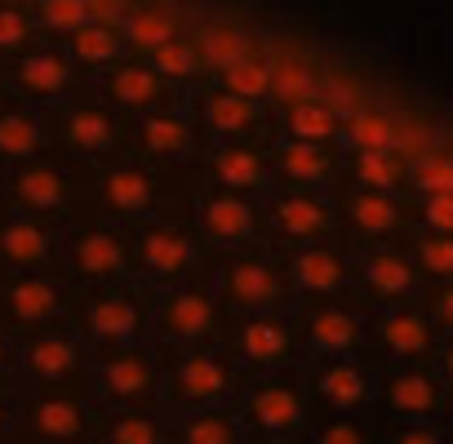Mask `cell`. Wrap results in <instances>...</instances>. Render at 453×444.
<instances>
[{"label": "cell", "instance_id": "cell-36", "mask_svg": "<svg viewBox=\"0 0 453 444\" xmlns=\"http://www.w3.org/2000/svg\"><path fill=\"white\" fill-rule=\"evenodd\" d=\"M200 50H204V58H209V63H218V67H232V63L245 54V45H241V36H236V32H204Z\"/></svg>", "mask_w": 453, "mask_h": 444}, {"label": "cell", "instance_id": "cell-39", "mask_svg": "<svg viewBox=\"0 0 453 444\" xmlns=\"http://www.w3.org/2000/svg\"><path fill=\"white\" fill-rule=\"evenodd\" d=\"M320 98L334 107V111H342V116H351L356 107H360V98H356V89L342 80V76H325V85H320Z\"/></svg>", "mask_w": 453, "mask_h": 444}, {"label": "cell", "instance_id": "cell-22", "mask_svg": "<svg viewBox=\"0 0 453 444\" xmlns=\"http://www.w3.org/2000/svg\"><path fill=\"white\" fill-rule=\"evenodd\" d=\"M289 125H294V134H298V138L320 142V138H329V134H334V107H329V103H307V98H303V103L294 107Z\"/></svg>", "mask_w": 453, "mask_h": 444}, {"label": "cell", "instance_id": "cell-44", "mask_svg": "<svg viewBox=\"0 0 453 444\" xmlns=\"http://www.w3.org/2000/svg\"><path fill=\"white\" fill-rule=\"evenodd\" d=\"M85 10H89L94 19H111V14L120 10V0H85Z\"/></svg>", "mask_w": 453, "mask_h": 444}, {"label": "cell", "instance_id": "cell-18", "mask_svg": "<svg viewBox=\"0 0 453 444\" xmlns=\"http://www.w3.org/2000/svg\"><path fill=\"white\" fill-rule=\"evenodd\" d=\"M311 342H316L320 351H347V347L356 342L351 316H342V311H320V316L311 320Z\"/></svg>", "mask_w": 453, "mask_h": 444}, {"label": "cell", "instance_id": "cell-38", "mask_svg": "<svg viewBox=\"0 0 453 444\" xmlns=\"http://www.w3.org/2000/svg\"><path fill=\"white\" fill-rule=\"evenodd\" d=\"M156 67L160 72H169V76H191V67H196V58H191V50L187 45H156Z\"/></svg>", "mask_w": 453, "mask_h": 444}, {"label": "cell", "instance_id": "cell-12", "mask_svg": "<svg viewBox=\"0 0 453 444\" xmlns=\"http://www.w3.org/2000/svg\"><path fill=\"white\" fill-rule=\"evenodd\" d=\"M294 276H298V285L303 289H320V294H329V289H338L342 285V263L334 258V254H320V249H311V254H303L298 263H294Z\"/></svg>", "mask_w": 453, "mask_h": 444}, {"label": "cell", "instance_id": "cell-15", "mask_svg": "<svg viewBox=\"0 0 453 444\" xmlns=\"http://www.w3.org/2000/svg\"><path fill=\"white\" fill-rule=\"evenodd\" d=\"M19 200L32 209H58L63 204V178L54 169H27L19 178Z\"/></svg>", "mask_w": 453, "mask_h": 444}, {"label": "cell", "instance_id": "cell-5", "mask_svg": "<svg viewBox=\"0 0 453 444\" xmlns=\"http://www.w3.org/2000/svg\"><path fill=\"white\" fill-rule=\"evenodd\" d=\"M382 191H391V187H369L365 195L351 200V222H356L365 236H382V232L395 227V204Z\"/></svg>", "mask_w": 453, "mask_h": 444}, {"label": "cell", "instance_id": "cell-23", "mask_svg": "<svg viewBox=\"0 0 453 444\" xmlns=\"http://www.w3.org/2000/svg\"><path fill=\"white\" fill-rule=\"evenodd\" d=\"M103 378H107V391L111 395H125V400L129 395H142L151 387V369L142 360H111Z\"/></svg>", "mask_w": 453, "mask_h": 444}, {"label": "cell", "instance_id": "cell-4", "mask_svg": "<svg viewBox=\"0 0 453 444\" xmlns=\"http://www.w3.org/2000/svg\"><path fill=\"white\" fill-rule=\"evenodd\" d=\"M365 280H369V289L382 294V298H404V294L413 289L418 272H413L404 258H395V254H378V258L365 267Z\"/></svg>", "mask_w": 453, "mask_h": 444}, {"label": "cell", "instance_id": "cell-7", "mask_svg": "<svg viewBox=\"0 0 453 444\" xmlns=\"http://www.w3.org/2000/svg\"><path fill=\"white\" fill-rule=\"evenodd\" d=\"M76 263H81L85 276H116L125 267V254H120V241H111L107 232H94V236L81 241Z\"/></svg>", "mask_w": 453, "mask_h": 444}, {"label": "cell", "instance_id": "cell-24", "mask_svg": "<svg viewBox=\"0 0 453 444\" xmlns=\"http://www.w3.org/2000/svg\"><path fill=\"white\" fill-rule=\"evenodd\" d=\"M254 120V107H250V98L245 94H226V98H213L209 103V125L213 129H222V134H236V129H245Z\"/></svg>", "mask_w": 453, "mask_h": 444}, {"label": "cell", "instance_id": "cell-31", "mask_svg": "<svg viewBox=\"0 0 453 444\" xmlns=\"http://www.w3.org/2000/svg\"><path fill=\"white\" fill-rule=\"evenodd\" d=\"M226 85H232L236 94H245V98H263V94L272 89V72H267L263 63H245V58H236L232 67H226Z\"/></svg>", "mask_w": 453, "mask_h": 444}, {"label": "cell", "instance_id": "cell-47", "mask_svg": "<svg viewBox=\"0 0 453 444\" xmlns=\"http://www.w3.org/2000/svg\"><path fill=\"white\" fill-rule=\"evenodd\" d=\"M0 360H5V342H0Z\"/></svg>", "mask_w": 453, "mask_h": 444}, {"label": "cell", "instance_id": "cell-28", "mask_svg": "<svg viewBox=\"0 0 453 444\" xmlns=\"http://www.w3.org/2000/svg\"><path fill=\"white\" fill-rule=\"evenodd\" d=\"M111 94H116L125 107H142V103L156 98V80H151L142 67H125V72L111 76Z\"/></svg>", "mask_w": 453, "mask_h": 444}, {"label": "cell", "instance_id": "cell-37", "mask_svg": "<svg viewBox=\"0 0 453 444\" xmlns=\"http://www.w3.org/2000/svg\"><path fill=\"white\" fill-rule=\"evenodd\" d=\"M85 19H89L85 0H45V23L58 27V32H72V27H81Z\"/></svg>", "mask_w": 453, "mask_h": 444}, {"label": "cell", "instance_id": "cell-6", "mask_svg": "<svg viewBox=\"0 0 453 444\" xmlns=\"http://www.w3.org/2000/svg\"><path fill=\"white\" fill-rule=\"evenodd\" d=\"M103 195H107V204H111L116 213H138V209L151 204V187H147V178L134 173V169H116V173L103 182Z\"/></svg>", "mask_w": 453, "mask_h": 444}, {"label": "cell", "instance_id": "cell-33", "mask_svg": "<svg viewBox=\"0 0 453 444\" xmlns=\"http://www.w3.org/2000/svg\"><path fill=\"white\" fill-rule=\"evenodd\" d=\"M72 50H76L85 63H107V58L116 54V36H111L107 27H85V23H81V32L72 36Z\"/></svg>", "mask_w": 453, "mask_h": 444}, {"label": "cell", "instance_id": "cell-45", "mask_svg": "<svg viewBox=\"0 0 453 444\" xmlns=\"http://www.w3.org/2000/svg\"><path fill=\"white\" fill-rule=\"evenodd\" d=\"M325 440H347V444H351V440H360V431H356V426H329Z\"/></svg>", "mask_w": 453, "mask_h": 444}, {"label": "cell", "instance_id": "cell-41", "mask_svg": "<svg viewBox=\"0 0 453 444\" xmlns=\"http://www.w3.org/2000/svg\"><path fill=\"white\" fill-rule=\"evenodd\" d=\"M111 440H125V444H138V440H156V426L142 422V417H125L111 426Z\"/></svg>", "mask_w": 453, "mask_h": 444}, {"label": "cell", "instance_id": "cell-13", "mask_svg": "<svg viewBox=\"0 0 453 444\" xmlns=\"http://www.w3.org/2000/svg\"><path fill=\"white\" fill-rule=\"evenodd\" d=\"M54 307H58V294H54V285H45V280H23V285L10 289V311H14L19 320H45Z\"/></svg>", "mask_w": 453, "mask_h": 444}, {"label": "cell", "instance_id": "cell-11", "mask_svg": "<svg viewBox=\"0 0 453 444\" xmlns=\"http://www.w3.org/2000/svg\"><path fill=\"white\" fill-rule=\"evenodd\" d=\"M0 254L19 267H32V263L45 258V232L32 227V222H14V227L0 232Z\"/></svg>", "mask_w": 453, "mask_h": 444}, {"label": "cell", "instance_id": "cell-19", "mask_svg": "<svg viewBox=\"0 0 453 444\" xmlns=\"http://www.w3.org/2000/svg\"><path fill=\"white\" fill-rule=\"evenodd\" d=\"M19 76H23V89H32L36 98H41V94H58V89L67 85V67H63L58 58H50V54L27 58Z\"/></svg>", "mask_w": 453, "mask_h": 444}, {"label": "cell", "instance_id": "cell-34", "mask_svg": "<svg viewBox=\"0 0 453 444\" xmlns=\"http://www.w3.org/2000/svg\"><path fill=\"white\" fill-rule=\"evenodd\" d=\"M272 85H276L280 98H311V94H316V76H311L303 63H280V67L272 72Z\"/></svg>", "mask_w": 453, "mask_h": 444}, {"label": "cell", "instance_id": "cell-14", "mask_svg": "<svg viewBox=\"0 0 453 444\" xmlns=\"http://www.w3.org/2000/svg\"><path fill=\"white\" fill-rule=\"evenodd\" d=\"M89 325H94L98 338H129L134 325H138V311H134L125 298H103V302H94Z\"/></svg>", "mask_w": 453, "mask_h": 444}, {"label": "cell", "instance_id": "cell-32", "mask_svg": "<svg viewBox=\"0 0 453 444\" xmlns=\"http://www.w3.org/2000/svg\"><path fill=\"white\" fill-rule=\"evenodd\" d=\"M258 156H250V151H222L218 156V178L226 182V187H254L258 182Z\"/></svg>", "mask_w": 453, "mask_h": 444}, {"label": "cell", "instance_id": "cell-10", "mask_svg": "<svg viewBox=\"0 0 453 444\" xmlns=\"http://www.w3.org/2000/svg\"><path fill=\"white\" fill-rule=\"evenodd\" d=\"M320 395L334 409H356L365 400V373L351 369V364H334V369L320 373Z\"/></svg>", "mask_w": 453, "mask_h": 444}, {"label": "cell", "instance_id": "cell-8", "mask_svg": "<svg viewBox=\"0 0 453 444\" xmlns=\"http://www.w3.org/2000/svg\"><path fill=\"white\" fill-rule=\"evenodd\" d=\"M187 241L173 236V232H151L147 245H142V263L156 272V276H178L187 267Z\"/></svg>", "mask_w": 453, "mask_h": 444}, {"label": "cell", "instance_id": "cell-46", "mask_svg": "<svg viewBox=\"0 0 453 444\" xmlns=\"http://www.w3.org/2000/svg\"><path fill=\"white\" fill-rule=\"evenodd\" d=\"M0 426H5V409H0Z\"/></svg>", "mask_w": 453, "mask_h": 444}, {"label": "cell", "instance_id": "cell-2", "mask_svg": "<svg viewBox=\"0 0 453 444\" xmlns=\"http://www.w3.org/2000/svg\"><path fill=\"white\" fill-rule=\"evenodd\" d=\"M213 320V307L200 298V294H178L165 302V329L173 338H200Z\"/></svg>", "mask_w": 453, "mask_h": 444}, {"label": "cell", "instance_id": "cell-30", "mask_svg": "<svg viewBox=\"0 0 453 444\" xmlns=\"http://www.w3.org/2000/svg\"><path fill=\"white\" fill-rule=\"evenodd\" d=\"M142 142H147L151 151H160V156H173V151L187 147V125H182V120H165V116H156V120L142 125Z\"/></svg>", "mask_w": 453, "mask_h": 444}, {"label": "cell", "instance_id": "cell-29", "mask_svg": "<svg viewBox=\"0 0 453 444\" xmlns=\"http://www.w3.org/2000/svg\"><path fill=\"white\" fill-rule=\"evenodd\" d=\"M280 169L289 173V178H303V182H311V178H325V169H329V160L303 138V147H285L280 151Z\"/></svg>", "mask_w": 453, "mask_h": 444}, {"label": "cell", "instance_id": "cell-20", "mask_svg": "<svg viewBox=\"0 0 453 444\" xmlns=\"http://www.w3.org/2000/svg\"><path fill=\"white\" fill-rule=\"evenodd\" d=\"M67 142L85 147V151H98L111 142V120L98 116V111H72L67 116Z\"/></svg>", "mask_w": 453, "mask_h": 444}, {"label": "cell", "instance_id": "cell-16", "mask_svg": "<svg viewBox=\"0 0 453 444\" xmlns=\"http://www.w3.org/2000/svg\"><path fill=\"white\" fill-rule=\"evenodd\" d=\"M72 364H76V347L63 342V338H45V342H36L27 351V369L36 378H63Z\"/></svg>", "mask_w": 453, "mask_h": 444}, {"label": "cell", "instance_id": "cell-42", "mask_svg": "<svg viewBox=\"0 0 453 444\" xmlns=\"http://www.w3.org/2000/svg\"><path fill=\"white\" fill-rule=\"evenodd\" d=\"M23 36H27V23H23V14H14V10H0V50L19 45Z\"/></svg>", "mask_w": 453, "mask_h": 444}, {"label": "cell", "instance_id": "cell-26", "mask_svg": "<svg viewBox=\"0 0 453 444\" xmlns=\"http://www.w3.org/2000/svg\"><path fill=\"white\" fill-rule=\"evenodd\" d=\"M347 120H351V142H356V147H391V142H395V134H400L391 120L369 116V111H360V107H356Z\"/></svg>", "mask_w": 453, "mask_h": 444}, {"label": "cell", "instance_id": "cell-21", "mask_svg": "<svg viewBox=\"0 0 453 444\" xmlns=\"http://www.w3.org/2000/svg\"><path fill=\"white\" fill-rule=\"evenodd\" d=\"M272 294H276V280H272V272L267 267H236L232 272V298L236 302H250V307H258V302H272Z\"/></svg>", "mask_w": 453, "mask_h": 444}, {"label": "cell", "instance_id": "cell-35", "mask_svg": "<svg viewBox=\"0 0 453 444\" xmlns=\"http://www.w3.org/2000/svg\"><path fill=\"white\" fill-rule=\"evenodd\" d=\"M36 426H41L45 435H76V431H81V413H76L72 404H63V400H45V404L36 409Z\"/></svg>", "mask_w": 453, "mask_h": 444}, {"label": "cell", "instance_id": "cell-17", "mask_svg": "<svg viewBox=\"0 0 453 444\" xmlns=\"http://www.w3.org/2000/svg\"><path fill=\"white\" fill-rule=\"evenodd\" d=\"M178 382H182L187 395H196V400H213V395L226 391V369L213 364V360H187L182 373H178Z\"/></svg>", "mask_w": 453, "mask_h": 444}, {"label": "cell", "instance_id": "cell-43", "mask_svg": "<svg viewBox=\"0 0 453 444\" xmlns=\"http://www.w3.org/2000/svg\"><path fill=\"white\" fill-rule=\"evenodd\" d=\"M187 440H218V444H222V440H236V431L226 426V422H218V417H213V422L204 417V422H191V426H187Z\"/></svg>", "mask_w": 453, "mask_h": 444}, {"label": "cell", "instance_id": "cell-3", "mask_svg": "<svg viewBox=\"0 0 453 444\" xmlns=\"http://www.w3.org/2000/svg\"><path fill=\"white\" fill-rule=\"evenodd\" d=\"M276 222H280L289 236H320L329 227V213L311 195H289V200L276 204Z\"/></svg>", "mask_w": 453, "mask_h": 444}, {"label": "cell", "instance_id": "cell-9", "mask_svg": "<svg viewBox=\"0 0 453 444\" xmlns=\"http://www.w3.org/2000/svg\"><path fill=\"white\" fill-rule=\"evenodd\" d=\"M250 413H254V422L267 426V431H289V426L298 422V400H294L289 391L272 387V391H258V395L250 400Z\"/></svg>", "mask_w": 453, "mask_h": 444}, {"label": "cell", "instance_id": "cell-40", "mask_svg": "<svg viewBox=\"0 0 453 444\" xmlns=\"http://www.w3.org/2000/svg\"><path fill=\"white\" fill-rule=\"evenodd\" d=\"M173 36V27L165 23V19H156V14H142V19H134V27H129V41H138V45H165Z\"/></svg>", "mask_w": 453, "mask_h": 444}, {"label": "cell", "instance_id": "cell-1", "mask_svg": "<svg viewBox=\"0 0 453 444\" xmlns=\"http://www.w3.org/2000/svg\"><path fill=\"white\" fill-rule=\"evenodd\" d=\"M204 227L213 241H226V245H236L245 232H250V204H241L236 195H213L204 204Z\"/></svg>", "mask_w": 453, "mask_h": 444}, {"label": "cell", "instance_id": "cell-25", "mask_svg": "<svg viewBox=\"0 0 453 444\" xmlns=\"http://www.w3.org/2000/svg\"><path fill=\"white\" fill-rule=\"evenodd\" d=\"M36 120H27L23 111H5L0 116V151L5 156H27L36 147Z\"/></svg>", "mask_w": 453, "mask_h": 444}, {"label": "cell", "instance_id": "cell-27", "mask_svg": "<svg viewBox=\"0 0 453 444\" xmlns=\"http://www.w3.org/2000/svg\"><path fill=\"white\" fill-rule=\"evenodd\" d=\"M245 351H250V360H280L289 351V342H285V333L272 320H254L245 329Z\"/></svg>", "mask_w": 453, "mask_h": 444}]
</instances>
